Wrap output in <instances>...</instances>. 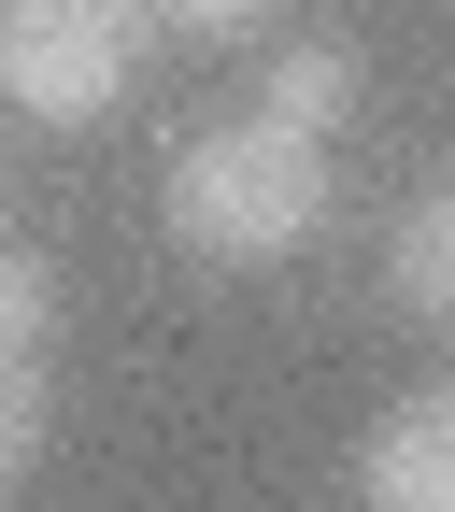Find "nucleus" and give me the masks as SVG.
<instances>
[{
    "mask_svg": "<svg viewBox=\"0 0 455 512\" xmlns=\"http://www.w3.org/2000/svg\"><path fill=\"white\" fill-rule=\"evenodd\" d=\"M157 214L200 271H285V256L328 228V143L285 114H228V128H185L171 171H157Z\"/></svg>",
    "mask_w": 455,
    "mask_h": 512,
    "instance_id": "obj_1",
    "label": "nucleus"
},
{
    "mask_svg": "<svg viewBox=\"0 0 455 512\" xmlns=\"http://www.w3.org/2000/svg\"><path fill=\"white\" fill-rule=\"evenodd\" d=\"M157 0H0V100L29 128H86L143 86Z\"/></svg>",
    "mask_w": 455,
    "mask_h": 512,
    "instance_id": "obj_2",
    "label": "nucleus"
},
{
    "mask_svg": "<svg viewBox=\"0 0 455 512\" xmlns=\"http://www.w3.org/2000/svg\"><path fill=\"white\" fill-rule=\"evenodd\" d=\"M356 498H370V512H455V384H413V399L370 413Z\"/></svg>",
    "mask_w": 455,
    "mask_h": 512,
    "instance_id": "obj_3",
    "label": "nucleus"
},
{
    "mask_svg": "<svg viewBox=\"0 0 455 512\" xmlns=\"http://www.w3.org/2000/svg\"><path fill=\"white\" fill-rule=\"evenodd\" d=\"M256 114H285V128H313V143H328V128L356 114V57H342V43H271Z\"/></svg>",
    "mask_w": 455,
    "mask_h": 512,
    "instance_id": "obj_4",
    "label": "nucleus"
},
{
    "mask_svg": "<svg viewBox=\"0 0 455 512\" xmlns=\"http://www.w3.org/2000/svg\"><path fill=\"white\" fill-rule=\"evenodd\" d=\"M384 285H399L427 328H455V185H427V200L399 214V242H384Z\"/></svg>",
    "mask_w": 455,
    "mask_h": 512,
    "instance_id": "obj_5",
    "label": "nucleus"
},
{
    "mask_svg": "<svg viewBox=\"0 0 455 512\" xmlns=\"http://www.w3.org/2000/svg\"><path fill=\"white\" fill-rule=\"evenodd\" d=\"M0 342L15 356L57 342V256H29V242H0Z\"/></svg>",
    "mask_w": 455,
    "mask_h": 512,
    "instance_id": "obj_6",
    "label": "nucleus"
},
{
    "mask_svg": "<svg viewBox=\"0 0 455 512\" xmlns=\"http://www.w3.org/2000/svg\"><path fill=\"white\" fill-rule=\"evenodd\" d=\"M29 456H43V356L0 342V484H29Z\"/></svg>",
    "mask_w": 455,
    "mask_h": 512,
    "instance_id": "obj_7",
    "label": "nucleus"
},
{
    "mask_svg": "<svg viewBox=\"0 0 455 512\" xmlns=\"http://www.w3.org/2000/svg\"><path fill=\"white\" fill-rule=\"evenodd\" d=\"M285 0H157V29H200V43H271Z\"/></svg>",
    "mask_w": 455,
    "mask_h": 512,
    "instance_id": "obj_8",
    "label": "nucleus"
}]
</instances>
